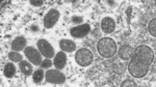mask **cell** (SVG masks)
Here are the masks:
<instances>
[{
    "mask_svg": "<svg viewBox=\"0 0 156 87\" xmlns=\"http://www.w3.org/2000/svg\"><path fill=\"white\" fill-rule=\"evenodd\" d=\"M131 57H132V60L140 62V63H144L146 65L149 66L150 64H152L153 60H154V52L148 46L142 45V46H138L133 51Z\"/></svg>",
    "mask_w": 156,
    "mask_h": 87,
    "instance_id": "6da1fadb",
    "label": "cell"
},
{
    "mask_svg": "<svg viewBox=\"0 0 156 87\" xmlns=\"http://www.w3.org/2000/svg\"><path fill=\"white\" fill-rule=\"evenodd\" d=\"M97 50L104 58H110L117 53V44L110 37H103L98 42Z\"/></svg>",
    "mask_w": 156,
    "mask_h": 87,
    "instance_id": "7a4b0ae2",
    "label": "cell"
},
{
    "mask_svg": "<svg viewBox=\"0 0 156 87\" xmlns=\"http://www.w3.org/2000/svg\"><path fill=\"white\" fill-rule=\"evenodd\" d=\"M149 66L135 60H131L128 64V72L134 78H144L148 74Z\"/></svg>",
    "mask_w": 156,
    "mask_h": 87,
    "instance_id": "3957f363",
    "label": "cell"
},
{
    "mask_svg": "<svg viewBox=\"0 0 156 87\" xmlns=\"http://www.w3.org/2000/svg\"><path fill=\"white\" fill-rule=\"evenodd\" d=\"M75 60L80 66H87L94 60L93 53L87 48L79 49L75 54Z\"/></svg>",
    "mask_w": 156,
    "mask_h": 87,
    "instance_id": "277c9868",
    "label": "cell"
},
{
    "mask_svg": "<svg viewBox=\"0 0 156 87\" xmlns=\"http://www.w3.org/2000/svg\"><path fill=\"white\" fill-rule=\"evenodd\" d=\"M47 82L51 84H64L66 81V76L59 69H49L45 74Z\"/></svg>",
    "mask_w": 156,
    "mask_h": 87,
    "instance_id": "5b68a950",
    "label": "cell"
},
{
    "mask_svg": "<svg viewBox=\"0 0 156 87\" xmlns=\"http://www.w3.org/2000/svg\"><path fill=\"white\" fill-rule=\"evenodd\" d=\"M24 54L27 57V59L34 65H40L42 63V54L40 53L39 50L32 48V47H27L24 49Z\"/></svg>",
    "mask_w": 156,
    "mask_h": 87,
    "instance_id": "8992f818",
    "label": "cell"
},
{
    "mask_svg": "<svg viewBox=\"0 0 156 87\" xmlns=\"http://www.w3.org/2000/svg\"><path fill=\"white\" fill-rule=\"evenodd\" d=\"M59 16H60V14L57 9L51 8L46 14V16L44 17V26L46 27L47 29L52 28V27L56 24V22L58 21Z\"/></svg>",
    "mask_w": 156,
    "mask_h": 87,
    "instance_id": "52a82bcc",
    "label": "cell"
},
{
    "mask_svg": "<svg viewBox=\"0 0 156 87\" xmlns=\"http://www.w3.org/2000/svg\"><path fill=\"white\" fill-rule=\"evenodd\" d=\"M37 49H39L40 53L43 56H45L46 58H51L54 56V49L51 45L49 44V42H47L46 39H39L37 42Z\"/></svg>",
    "mask_w": 156,
    "mask_h": 87,
    "instance_id": "ba28073f",
    "label": "cell"
},
{
    "mask_svg": "<svg viewBox=\"0 0 156 87\" xmlns=\"http://www.w3.org/2000/svg\"><path fill=\"white\" fill-rule=\"evenodd\" d=\"M90 26L89 24H82L78 25L76 27H73L70 30V33L73 37H76V38H81L84 37L85 35L90 33Z\"/></svg>",
    "mask_w": 156,
    "mask_h": 87,
    "instance_id": "9c48e42d",
    "label": "cell"
},
{
    "mask_svg": "<svg viewBox=\"0 0 156 87\" xmlns=\"http://www.w3.org/2000/svg\"><path fill=\"white\" fill-rule=\"evenodd\" d=\"M101 29L105 33H112L115 29V22L110 17H105L101 21Z\"/></svg>",
    "mask_w": 156,
    "mask_h": 87,
    "instance_id": "30bf717a",
    "label": "cell"
},
{
    "mask_svg": "<svg viewBox=\"0 0 156 87\" xmlns=\"http://www.w3.org/2000/svg\"><path fill=\"white\" fill-rule=\"evenodd\" d=\"M133 50L129 45H123V46L120 47V50H119V57L122 60H128L130 57L132 56L133 54Z\"/></svg>",
    "mask_w": 156,
    "mask_h": 87,
    "instance_id": "8fae6325",
    "label": "cell"
},
{
    "mask_svg": "<svg viewBox=\"0 0 156 87\" xmlns=\"http://www.w3.org/2000/svg\"><path fill=\"white\" fill-rule=\"evenodd\" d=\"M53 63L57 69H62L65 68V65H66V63H67V56H66V54H65V52L60 51L55 55Z\"/></svg>",
    "mask_w": 156,
    "mask_h": 87,
    "instance_id": "7c38bea8",
    "label": "cell"
},
{
    "mask_svg": "<svg viewBox=\"0 0 156 87\" xmlns=\"http://www.w3.org/2000/svg\"><path fill=\"white\" fill-rule=\"evenodd\" d=\"M25 47H26V39L24 36H17L12 42V50L14 51H21L25 49Z\"/></svg>",
    "mask_w": 156,
    "mask_h": 87,
    "instance_id": "4fadbf2b",
    "label": "cell"
},
{
    "mask_svg": "<svg viewBox=\"0 0 156 87\" xmlns=\"http://www.w3.org/2000/svg\"><path fill=\"white\" fill-rule=\"evenodd\" d=\"M59 47L62 49V51L70 52V53L76 50V44L73 41H70V39H62L59 42Z\"/></svg>",
    "mask_w": 156,
    "mask_h": 87,
    "instance_id": "5bb4252c",
    "label": "cell"
},
{
    "mask_svg": "<svg viewBox=\"0 0 156 87\" xmlns=\"http://www.w3.org/2000/svg\"><path fill=\"white\" fill-rule=\"evenodd\" d=\"M3 73L6 78H12L15 76V74H16V66L12 62H7L5 65H4Z\"/></svg>",
    "mask_w": 156,
    "mask_h": 87,
    "instance_id": "9a60e30c",
    "label": "cell"
},
{
    "mask_svg": "<svg viewBox=\"0 0 156 87\" xmlns=\"http://www.w3.org/2000/svg\"><path fill=\"white\" fill-rule=\"evenodd\" d=\"M20 69H21V72L25 75V76H30L32 73L31 64L28 63V62L25 61V60L20 61Z\"/></svg>",
    "mask_w": 156,
    "mask_h": 87,
    "instance_id": "2e32d148",
    "label": "cell"
},
{
    "mask_svg": "<svg viewBox=\"0 0 156 87\" xmlns=\"http://www.w3.org/2000/svg\"><path fill=\"white\" fill-rule=\"evenodd\" d=\"M44 77H45L44 71H43V69H37V71L32 74V80H34V83H40V82L43 81Z\"/></svg>",
    "mask_w": 156,
    "mask_h": 87,
    "instance_id": "e0dca14e",
    "label": "cell"
},
{
    "mask_svg": "<svg viewBox=\"0 0 156 87\" xmlns=\"http://www.w3.org/2000/svg\"><path fill=\"white\" fill-rule=\"evenodd\" d=\"M9 60H12V62H20L22 60V55L20 53H18V52H9Z\"/></svg>",
    "mask_w": 156,
    "mask_h": 87,
    "instance_id": "ac0fdd59",
    "label": "cell"
},
{
    "mask_svg": "<svg viewBox=\"0 0 156 87\" xmlns=\"http://www.w3.org/2000/svg\"><path fill=\"white\" fill-rule=\"evenodd\" d=\"M155 27H156V19H153L150 21L149 26H148V29H149V32L151 35L156 36V30H155Z\"/></svg>",
    "mask_w": 156,
    "mask_h": 87,
    "instance_id": "d6986e66",
    "label": "cell"
},
{
    "mask_svg": "<svg viewBox=\"0 0 156 87\" xmlns=\"http://www.w3.org/2000/svg\"><path fill=\"white\" fill-rule=\"evenodd\" d=\"M40 65H41V69H48L52 65V61L50 60V58H46L45 60L42 61V63Z\"/></svg>",
    "mask_w": 156,
    "mask_h": 87,
    "instance_id": "ffe728a7",
    "label": "cell"
},
{
    "mask_svg": "<svg viewBox=\"0 0 156 87\" xmlns=\"http://www.w3.org/2000/svg\"><path fill=\"white\" fill-rule=\"evenodd\" d=\"M121 86H122V87H126V86L135 87V86H136V83H135L134 81H132V80H125L122 84H121Z\"/></svg>",
    "mask_w": 156,
    "mask_h": 87,
    "instance_id": "44dd1931",
    "label": "cell"
},
{
    "mask_svg": "<svg viewBox=\"0 0 156 87\" xmlns=\"http://www.w3.org/2000/svg\"><path fill=\"white\" fill-rule=\"evenodd\" d=\"M30 4L34 6H41L44 4V0H30Z\"/></svg>",
    "mask_w": 156,
    "mask_h": 87,
    "instance_id": "7402d4cb",
    "label": "cell"
},
{
    "mask_svg": "<svg viewBox=\"0 0 156 87\" xmlns=\"http://www.w3.org/2000/svg\"><path fill=\"white\" fill-rule=\"evenodd\" d=\"M82 20L83 19H82L81 17H73L72 18V21L74 22V23H81Z\"/></svg>",
    "mask_w": 156,
    "mask_h": 87,
    "instance_id": "603a6c76",
    "label": "cell"
}]
</instances>
